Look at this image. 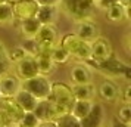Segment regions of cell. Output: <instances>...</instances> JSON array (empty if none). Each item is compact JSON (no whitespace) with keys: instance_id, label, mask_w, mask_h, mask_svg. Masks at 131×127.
<instances>
[{"instance_id":"6da1fadb","label":"cell","mask_w":131,"mask_h":127,"mask_svg":"<svg viewBox=\"0 0 131 127\" xmlns=\"http://www.w3.org/2000/svg\"><path fill=\"white\" fill-rule=\"evenodd\" d=\"M58 43L69 52L72 58L80 61H90V43L81 40L75 33L65 34Z\"/></svg>"},{"instance_id":"7a4b0ae2","label":"cell","mask_w":131,"mask_h":127,"mask_svg":"<svg viewBox=\"0 0 131 127\" xmlns=\"http://www.w3.org/2000/svg\"><path fill=\"white\" fill-rule=\"evenodd\" d=\"M59 5L62 6L63 12L75 21L91 18L96 9V5L91 0H60Z\"/></svg>"},{"instance_id":"3957f363","label":"cell","mask_w":131,"mask_h":127,"mask_svg":"<svg viewBox=\"0 0 131 127\" xmlns=\"http://www.w3.org/2000/svg\"><path fill=\"white\" fill-rule=\"evenodd\" d=\"M50 86H52V81L49 80V77L47 75H41V74H37L34 77H31V79L21 81V89H24L28 93H31L36 99H46V97H49Z\"/></svg>"},{"instance_id":"277c9868","label":"cell","mask_w":131,"mask_h":127,"mask_svg":"<svg viewBox=\"0 0 131 127\" xmlns=\"http://www.w3.org/2000/svg\"><path fill=\"white\" fill-rule=\"evenodd\" d=\"M34 40L37 44V53H49L52 47L58 43V30L54 24L41 25L40 30L37 31Z\"/></svg>"},{"instance_id":"5b68a950","label":"cell","mask_w":131,"mask_h":127,"mask_svg":"<svg viewBox=\"0 0 131 127\" xmlns=\"http://www.w3.org/2000/svg\"><path fill=\"white\" fill-rule=\"evenodd\" d=\"M47 99H50L52 102L58 103L60 106H65L66 109H71L72 103L75 101L71 86L63 83V81H52L50 93H49Z\"/></svg>"},{"instance_id":"8992f818","label":"cell","mask_w":131,"mask_h":127,"mask_svg":"<svg viewBox=\"0 0 131 127\" xmlns=\"http://www.w3.org/2000/svg\"><path fill=\"white\" fill-rule=\"evenodd\" d=\"M94 65L99 71H102L106 75H112V77H127L128 79L130 71H131L128 64H125L124 61L121 59L113 58V55L111 58L102 61V62H96Z\"/></svg>"},{"instance_id":"52a82bcc","label":"cell","mask_w":131,"mask_h":127,"mask_svg":"<svg viewBox=\"0 0 131 127\" xmlns=\"http://www.w3.org/2000/svg\"><path fill=\"white\" fill-rule=\"evenodd\" d=\"M24 111L21 109L16 101L13 97H0V115L3 118L5 124H15L22 117Z\"/></svg>"},{"instance_id":"ba28073f","label":"cell","mask_w":131,"mask_h":127,"mask_svg":"<svg viewBox=\"0 0 131 127\" xmlns=\"http://www.w3.org/2000/svg\"><path fill=\"white\" fill-rule=\"evenodd\" d=\"M112 55H113L112 44L106 37L99 36L96 40L90 43V61H93L94 64L111 58Z\"/></svg>"},{"instance_id":"9c48e42d","label":"cell","mask_w":131,"mask_h":127,"mask_svg":"<svg viewBox=\"0 0 131 127\" xmlns=\"http://www.w3.org/2000/svg\"><path fill=\"white\" fill-rule=\"evenodd\" d=\"M38 74V68H37L36 59L32 55H25L22 59H19L15 64V75L18 77L21 81L27 79H31Z\"/></svg>"},{"instance_id":"30bf717a","label":"cell","mask_w":131,"mask_h":127,"mask_svg":"<svg viewBox=\"0 0 131 127\" xmlns=\"http://www.w3.org/2000/svg\"><path fill=\"white\" fill-rule=\"evenodd\" d=\"M75 34H77L81 40L87 43H91L93 40H96L97 37L100 36L99 33V27L91 18H85V19H80L77 21V30H75Z\"/></svg>"},{"instance_id":"8fae6325","label":"cell","mask_w":131,"mask_h":127,"mask_svg":"<svg viewBox=\"0 0 131 127\" xmlns=\"http://www.w3.org/2000/svg\"><path fill=\"white\" fill-rule=\"evenodd\" d=\"M37 11H38V3L36 0H16L12 3V12L15 21L36 16Z\"/></svg>"},{"instance_id":"7c38bea8","label":"cell","mask_w":131,"mask_h":127,"mask_svg":"<svg viewBox=\"0 0 131 127\" xmlns=\"http://www.w3.org/2000/svg\"><path fill=\"white\" fill-rule=\"evenodd\" d=\"M21 89V80L10 73H0V93L3 97H13Z\"/></svg>"},{"instance_id":"4fadbf2b","label":"cell","mask_w":131,"mask_h":127,"mask_svg":"<svg viewBox=\"0 0 131 127\" xmlns=\"http://www.w3.org/2000/svg\"><path fill=\"white\" fill-rule=\"evenodd\" d=\"M105 115L106 112H105L103 105L94 101L90 112L84 118H81V127H102L105 121Z\"/></svg>"},{"instance_id":"5bb4252c","label":"cell","mask_w":131,"mask_h":127,"mask_svg":"<svg viewBox=\"0 0 131 127\" xmlns=\"http://www.w3.org/2000/svg\"><path fill=\"white\" fill-rule=\"evenodd\" d=\"M32 112L36 114V117L40 121H46V120H56L59 115H58V111H56V106L54 103L50 101V99H38L37 101L36 108L32 109Z\"/></svg>"},{"instance_id":"9a60e30c","label":"cell","mask_w":131,"mask_h":127,"mask_svg":"<svg viewBox=\"0 0 131 127\" xmlns=\"http://www.w3.org/2000/svg\"><path fill=\"white\" fill-rule=\"evenodd\" d=\"M97 95L100 96L102 101H105L107 103L116 102L119 99V95H121V89L118 87V84L112 81V80H103L99 87H97Z\"/></svg>"},{"instance_id":"2e32d148","label":"cell","mask_w":131,"mask_h":127,"mask_svg":"<svg viewBox=\"0 0 131 127\" xmlns=\"http://www.w3.org/2000/svg\"><path fill=\"white\" fill-rule=\"evenodd\" d=\"M69 79L72 84H87L93 83V73L85 64H75L69 71Z\"/></svg>"},{"instance_id":"e0dca14e","label":"cell","mask_w":131,"mask_h":127,"mask_svg":"<svg viewBox=\"0 0 131 127\" xmlns=\"http://www.w3.org/2000/svg\"><path fill=\"white\" fill-rule=\"evenodd\" d=\"M105 16L109 22H112V24H119V22H122L125 19H130V7H125L122 6L121 3H115L112 6H107L105 9Z\"/></svg>"},{"instance_id":"ac0fdd59","label":"cell","mask_w":131,"mask_h":127,"mask_svg":"<svg viewBox=\"0 0 131 127\" xmlns=\"http://www.w3.org/2000/svg\"><path fill=\"white\" fill-rule=\"evenodd\" d=\"M40 21L36 16H31V18H25L19 21V33L22 38H34L37 34V31L40 30Z\"/></svg>"},{"instance_id":"d6986e66","label":"cell","mask_w":131,"mask_h":127,"mask_svg":"<svg viewBox=\"0 0 131 127\" xmlns=\"http://www.w3.org/2000/svg\"><path fill=\"white\" fill-rule=\"evenodd\" d=\"M58 16H59L58 6H38V11L36 13V18L40 21L41 25L54 24Z\"/></svg>"},{"instance_id":"ffe728a7","label":"cell","mask_w":131,"mask_h":127,"mask_svg":"<svg viewBox=\"0 0 131 127\" xmlns=\"http://www.w3.org/2000/svg\"><path fill=\"white\" fill-rule=\"evenodd\" d=\"M71 90L74 93L75 99H91V101H94L96 93H97L93 83H87V84H71Z\"/></svg>"},{"instance_id":"44dd1931","label":"cell","mask_w":131,"mask_h":127,"mask_svg":"<svg viewBox=\"0 0 131 127\" xmlns=\"http://www.w3.org/2000/svg\"><path fill=\"white\" fill-rule=\"evenodd\" d=\"M13 99L16 101V103L21 106V109H22L24 112L25 111H32V109L36 108L37 101H38V99H36L31 93H28V92L24 90V89H19V90L16 92V95L13 96Z\"/></svg>"},{"instance_id":"7402d4cb","label":"cell","mask_w":131,"mask_h":127,"mask_svg":"<svg viewBox=\"0 0 131 127\" xmlns=\"http://www.w3.org/2000/svg\"><path fill=\"white\" fill-rule=\"evenodd\" d=\"M34 59H36L37 68H38V74H41V75H47L49 77L56 68L54 62L50 59L49 53H37L34 55Z\"/></svg>"},{"instance_id":"603a6c76","label":"cell","mask_w":131,"mask_h":127,"mask_svg":"<svg viewBox=\"0 0 131 127\" xmlns=\"http://www.w3.org/2000/svg\"><path fill=\"white\" fill-rule=\"evenodd\" d=\"M93 103H94V101H91V99H75L71 109H69V112L81 120V118H84L90 112Z\"/></svg>"},{"instance_id":"cb8c5ba5","label":"cell","mask_w":131,"mask_h":127,"mask_svg":"<svg viewBox=\"0 0 131 127\" xmlns=\"http://www.w3.org/2000/svg\"><path fill=\"white\" fill-rule=\"evenodd\" d=\"M49 56L54 62V65H65L72 58L71 55H69V52L65 47H62L59 43H56L53 47H52V50L49 52Z\"/></svg>"},{"instance_id":"d4e9b609","label":"cell","mask_w":131,"mask_h":127,"mask_svg":"<svg viewBox=\"0 0 131 127\" xmlns=\"http://www.w3.org/2000/svg\"><path fill=\"white\" fill-rule=\"evenodd\" d=\"M15 22V16L12 12V3L5 2L0 3V25H12Z\"/></svg>"},{"instance_id":"484cf974","label":"cell","mask_w":131,"mask_h":127,"mask_svg":"<svg viewBox=\"0 0 131 127\" xmlns=\"http://www.w3.org/2000/svg\"><path fill=\"white\" fill-rule=\"evenodd\" d=\"M56 126L58 127H81V120L77 118L75 115H72L71 112L60 115L59 118H56Z\"/></svg>"},{"instance_id":"4316f807","label":"cell","mask_w":131,"mask_h":127,"mask_svg":"<svg viewBox=\"0 0 131 127\" xmlns=\"http://www.w3.org/2000/svg\"><path fill=\"white\" fill-rule=\"evenodd\" d=\"M40 120L36 117V114L32 111H25L22 117L19 118V121L16 123V127H37Z\"/></svg>"},{"instance_id":"83f0119b","label":"cell","mask_w":131,"mask_h":127,"mask_svg":"<svg viewBox=\"0 0 131 127\" xmlns=\"http://www.w3.org/2000/svg\"><path fill=\"white\" fill-rule=\"evenodd\" d=\"M118 121L131 126V103H122L118 109Z\"/></svg>"},{"instance_id":"f1b7e54d","label":"cell","mask_w":131,"mask_h":127,"mask_svg":"<svg viewBox=\"0 0 131 127\" xmlns=\"http://www.w3.org/2000/svg\"><path fill=\"white\" fill-rule=\"evenodd\" d=\"M27 53V50H25L22 46H18V47H15L13 50H10L9 53L6 52V59L9 61V62H12V64H16L19 59H22Z\"/></svg>"},{"instance_id":"f546056e","label":"cell","mask_w":131,"mask_h":127,"mask_svg":"<svg viewBox=\"0 0 131 127\" xmlns=\"http://www.w3.org/2000/svg\"><path fill=\"white\" fill-rule=\"evenodd\" d=\"M115 3H119V0H99L96 3V7H102V9H106L107 6H112Z\"/></svg>"},{"instance_id":"4dcf8cb0","label":"cell","mask_w":131,"mask_h":127,"mask_svg":"<svg viewBox=\"0 0 131 127\" xmlns=\"http://www.w3.org/2000/svg\"><path fill=\"white\" fill-rule=\"evenodd\" d=\"M38 6H59L60 0H36Z\"/></svg>"},{"instance_id":"1f68e13d","label":"cell","mask_w":131,"mask_h":127,"mask_svg":"<svg viewBox=\"0 0 131 127\" xmlns=\"http://www.w3.org/2000/svg\"><path fill=\"white\" fill-rule=\"evenodd\" d=\"M130 90H131V87L127 84V86H125V89H124V93H122V95H119V96H122V97H121V99H122V103H131Z\"/></svg>"},{"instance_id":"d6a6232c","label":"cell","mask_w":131,"mask_h":127,"mask_svg":"<svg viewBox=\"0 0 131 127\" xmlns=\"http://www.w3.org/2000/svg\"><path fill=\"white\" fill-rule=\"evenodd\" d=\"M37 127H58L54 120H46V121H40Z\"/></svg>"},{"instance_id":"836d02e7","label":"cell","mask_w":131,"mask_h":127,"mask_svg":"<svg viewBox=\"0 0 131 127\" xmlns=\"http://www.w3.org/2000/svg\"><path fill=\"white\" fill-rule=\"evenodd\" d=\"M119 3H121L122 6H125V7H130V5H131V0H119Z\"/></svg>"},{"instance_id":"e575fe53","label":"cell","mask_w":131,"mask_h":127,"mask_svg":"<svg viewBox=\"0 0 131 127\" xmlns=\"http://www.w3.org/2000/svg\"><path fill=\"white\" fill-rule=\"evenodd\" d=\"M113 127H130V126H127V124H124V123H121V121L116 120V123H115V126Z\"/></svg>"},{"instance_id":"d590c367","label":"cell","mask_w":131,"mask_h":127,"mask_svg":"<svg viewBox=\"0 0 131 127\" xmlns=\"http://www.w3.org/2000/svg\"><path fill=\"white\" fill-rule=\"evenodd\" d=\"M0 127H16L15 124H3V126H0Z\"/></svg>"},{"instance_id":"8d00e7d4","label":"cell","mask_w":131,"mask_h":127,"mask_svg":"<svg viewBox=\"0 0 131 127\" xmlns=\"http://www.w3.org/2000/svg\"><path fill=\"white\" fill-rule=\"evenodd\" d=\"M5 123H3V118H2V115H0V126H3Z\"/></svg>"},{"instance_id":"74e56055","label":"cell","mask_w":131,"mask_h":127,"mask_svg":"<svg viewBox=\"0 0 131 127\" xmlns=\"http://www.w3.org/2000/svg\"><path fill=\"white\" fill-rule=\"evenodd\" d=\"M5 2H9V0H0V3H5Z\"/></svg>"},{"instance_id":"f35d334b","label":"cell","mask_w":131,"mask_h":127,"mask_svg":"<svg viewBox=\"0 0 131 127\" xmlns=\"http://www.w3.org/2000/svg\"><path fill=\"white\" fill-rule=\"evenodd\" d=\"M91 2H93V3H94V5H96V3H97V2H99V0H91Z\"/></svg>"},{"instance_id":"ab89813d","label":"cell","mask_w":131,"mask_h":127,"mask_svg":"<svg viewBox=\"0 0 131 127\" xmlns=\"http://www.w3.org/2000/svg\"><path fill=\"white\" fill-rule=\"evenodd\" d=\"M9 2H10V3H13V2H16V0H9Z\"/></svg>"},{"instance_id":"60d3db41","label":"cell","mask_w":131,"mask_h":127,"mask_svg":"<svg viewBox=\"0 0 131 127\" xmlns=\"http://www.w3.org/2000/svg\"><path fill=\"white\" fill-rule=\"evenodd\" d=\"M0 97H2V93H0Z\"/></svg>"}]
</instances>
